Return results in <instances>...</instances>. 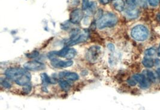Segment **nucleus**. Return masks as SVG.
I'll return each instance as SVG.
<instances>
[{
	"label": "nucleus",
	"instance_id": "f257e3e1",
	"mask_svg": "<svg viewBox=\"0 0 160 110\" xmlns=\"http://www.w3.org/2000/svg\"><path fill=\"white\" fill-rule=\"evenodd\" d=\"M118 22V17L112 13H107L103 16L97 22V26L100 29L105 28H110L115 25Z\"/></svg>",
	"mask_w": 160,
	"mask_h": 110
},
{
	"label": "nucleus",
	"instance_id": "f03ea898",
	"mask_svg": "<svg viewBox=\"0 0 160 110\" xmlns=\"http://www.w3.org/2000/svg\"><path fill=\"white\" fill-rule=\"evenodd\" d=\"M131 35L134 40L139 42H143L148 38L149 31L146 26L139 25L134 27L131 30Z\"/></svg>",
	"mask_w": 160,
	"mask_h": 110
},
{
	"label": "nucleus",
	"instance_id": "7ed1b4c3",
	"mask_svg": "<svg viewBox=\"0 0 160 110\" xmlns=\"http://www.w3.org/2000/svg\"><path fill=\"white\" fill-rule=\"evenodd\" d=\"M27 69H24L20 68H10L7 69L5 72V75L10 80H13L15 81L18 80L19 77L22 76L26 71Z\"/></svg>",
	"mask_w": 160,
	"mask_h": 110
},
{
	"label": "nucleus",
	"instance_id": "20e7f679",
	"mask_svg": "<svg viewBox=\"0 0 160 110\" xmlns=\"http://www.w3.org/2000/svg\"><path fill=\"white\" fill-rule=\"evenodd\" d=\"M101 49L100 47L94 46L90 47L86 55V58L90 62H96L100 56Z\"/></svg>",
	"mask_w": 160,
	"mask_h": 110
},
{
	"label": "nucleus",
	"instance_id": "39448f33",
	"mask_svg": "<svg viewBox=\"0 0 160 110\" xmlns=\"http://www.w3.org/2000/svg\"><path fill=\"white\" fill-rule=\"evenodd\" d=\"M136 81L139 83L140 87L143 89H148L151 86V81L142 74H136L133 76Z\"/></svg>",
	"mask_w": 160,
	"mask_h": 110
},
{
	"label": "nucleus",
	"instance_id": "423d86ee",
	"mask_svg": "<svg viewBox=\"0 0 160 110\" xmlns=\"http://www.w3.org/2000/svg\"><path fill=\"white\" fill-rule=\"evenodd\" d=\"M24 67L30 71H41L46 68L44 64L36 60L28 62L24 65Z\"/></svg>",
	"mask_w": 160,
	"mask_h": 110
},
{
	"label": "nucleus",
	"instance_id": "0eeeda50",
	"mask_svg": "<svg viewBox=\"0 0 160 110\" xmlns=\"http://www.w3.org/2000/svg\"><path fill=\"white\" fill-rule=\"evenodd\" d=\"M51 64L55 68H68L73 65V61L71 60H61L56 58H54L51 60Z\"/></svg>",
	"mask_w": 160,
	"mask_h": 110
},
{
	"label": "nucleus",
	"instance_id": "6e6552de",
	"mask_svg": "<svg viewBox=\"0 0 160 110\" xmlns=\"http://www.w3.org/2000/svg\"><path fill=\"white\" fill-rule=\"evenodd\" d=\"M83 17V13L80 9H76L71 11L70 20L73 24H78Z\"/></svg>",
	"mask_w": 160,
	"mask_h": 110
},
{
	"label": "nucleus",
	"instance_id": "1a4fd4ad",
	"mask_svg": "<svg viewBox=\"0 0 160 110\" xmlns=\"http://www.w3.org/2000/svg\"><path fill=\"white\" fill-rule=\"evenodd\" d=\"M31 78V76L30 73L27 71L22 76L19 77L18 80L15 81V83L18 85L24 86L29 83Z\"/></svg>",
	"mask_w": 160,
	"mask_h": 110
},
{
	"label": "nucleus",
	"instance_id": "9d476101",
	"mask_svg": "<svg viewBox=\"0 0 160 110\" xmlns=\"http://www.w3.org/2000/svg\"><path fill=\"white\" fill-rule=\"evenodd\" d=\"M59 76L60 78H65L66 79L71 81H76L79 78V75L77 73L69 71L61 72L59 74Z\"/></svg>",
	"mask_w": 160,
	"mask_h": 110
},
{
	"label": "nucleus",
	"instance_id": "9b49d317",
	"mask_svg": "<svg viewBox=\"0 0 160 110\" xmlns=\"http://www.w3.org/2000/svg\"><path fill=\"white\" fill-rule=\"evenodd\" d=\"M112 4L113 7L119 12H121L124 10L125 2L124 0H113Z\"/></svg>",
	"mask_w": 160,
	"mask_h": 110
},
{
	"label": "nucleus",
	"instance_id": "f8f14e48",
	"mask_svg": "<svg viewBox=\"0 0 160 110\" xmlns=\"http://www.w3.org/2000/svg\"><path fill=\"white\" fill-rule=\"evenodd\" d=\"M142 64L143 66L146 68H151L154 66L155 62L151 58L145 57L143 58L142 60Z\"/></svg>",
	"mask_w": 160,
	"mask_h": 110
},
{
	"label": "nucleus",
	"instance_id": "ddd939ff",
	"mask_svg": "<svg viewBox=\"0 0 160 110\" xmlns=\"http://www.w3.org/2000/svg\"><path fill=\"white\" fill-rule=\"evenodd\" d=\"M128 16L130 18H136L139 16V11L134 8H130L126 11Z\"/></svg>",
	"mask_w": 160,
	"mask_h": 110
},
{
	"label": "nucleus",
	"instance_id": "4468645a",
	"mask_svg": "<svg viewBox=\"0 0 160 110\" xmlns=\"http://www.w3.org/2000/svg\"><path fill=\"white\" fill-rule=\"evenodd\" d=\"M59 85L60 87L64 91H69L71 87V85L70 83L64 80H60L59 81Z\"/></svg>",
	"mask_w": 160,
	"mask_h": 110
},
{
	"label": "nucleus",
	"instance_id": "2eb2a0df",
	"mask_svg": "<svg viewBox=\"0 0 160 110\" xmlns=\"http://www.w3.org/2000/svg\"><path fill=\"white\" fill-rule=\"evenodd\" d=\"M144 76L147 77V78L152 82V83H155L156 81V77L155 76L154 73L150 71V70H146L144 71Z\"/></svg>",
	"mask_w": 160,
	"mask_h": 110
},
{
	"label": "nucleus",
	"instance_id": "dca6fc26",
	"mask_svg": "<svg viewBox=\"0 0 160 110\" xmlns=\"http://www.w3.org/2000/svg\"><path fill=\"white\" fill-rule=\"evenodd\" d=\"M76 51L74 49H69V51H67V53L65 57V59L68 60H71L74 58L75 57V56L76 55Z\"/></svg>",
	"mask_w": 160,
	"mask_h": 110
},
{
	"label": "nucleus",
	"instance_id": "f3484780",
	"mask_svg": "<svg viewBox=\"0 0 160 110\" xmlns=\"http://www.w3.org/2000/svg\"><path fill=\"white\" fill-rule=\"evenodd\" d=\"M41 78L44 85H49L51 83V80L46 73H43L41 75Z\"/></svg>",
	"mask_w": 160,
	"mask_h": 110
},
{
	"label": "nucleus",
	"instance_id": "a211bd4d",
	"mask_svg": "<svg viewBox=\"0 0 160 110\" xmlns=\"http://www.w3.org/2000/svg\"><path fill=\"white\" fill-rule=\"evenodd\" d=\"M155 53H156V49L153 47H151V48L147 49L144 52L145 55L148 57L153 56L155 55Z\"/></svg>",
	"mask_w": 160,
	"mask_h": 110
},
{
	"label": "nucleus",
	"instance_id": "6ab92c4d",
	"mask_svg": "<svg viewBox=\"0 0 160 110\" xmlns=\"http://www.w3.org/2000/svg\"><path fill=\"white\" fill-rule=\"evenodd\" d=\"M0 83H1V86H2L3 87L6 88V89H10V88L11 87V85L9 83L7 80H5V79L1 78Z\"/></svg>",
	"mask_w": 160,
	"mask_h": 110
},
{
	"label": "nucleus",
	"instance_id": "aec40b11",
	"mask_svg": "<svg viewBox=\"0 0 160 110\" xmlns=\"http://www.w3.org/2000/svg\"><path fill=\"white\" fill-rule=\"evenodd\" d=\"M31 90H32V86H31L30 83H28L27 85L24 86L23 91H24V93H26V94H29V93H30Z\"/></svg>",
	"mask_w": 160,
	"mask_h": 110
},
{
	"label": "nucleus",
	"instance_id": "412c9836",
	"mask_svg": "<svg viewBox=\"0 0 160 110\" xmlns=\"http://www.w3.org/2000/svg\"><path fill=\"white\" fill-rule=\"evenodd\" d=\"M148 2L152 7H157L160 4V0H148Z\"/></svg>",
	"mask_w": 160,
	"mask_h": 110
},
{
	"label": "nucleus",
	"instance_id": "4be33fe9",
	"mask_svg": "<svg viewBox=\"0 0 160 110\" xmlns=\"http://www.w3.org/2000/svg\"><path fill=\"white\" fill-rule=\"evenodd\" d=\"M127 83L130 86H136V85H137V82L136 81V80L132 77L131 78H128L127 80Z\"/></svg>",
	"mask_w": 160,
	"mask_h": 110
},
{
	"label": "nucleus",
	"instance_id": "5701e85b",
	"mask_svg": "<svg viewBox=\"0 0 160 110\" xmlns=\"http://www.w3.org/2000/svg\"><path fill=\"white\" fill-rule=\"evenodd\" d=\"M39 55V52L37 51H33L31 52V53L27 55V56L29 58H36L37 56H38Z\"/></svg>",
	"mask_w": 160,
	"mask_h": 110
},
{
	"label": "nucleus",
	"instance_id": "b1692460",
	"mask_svg": "<svg viewBox=\"0 0 160 110\" xmlns=\"http://www.w3.org/2000/svg\"><path fill=\"white\" fill-rule=\"evenodd\" d=\"M88 0H82V9L83 10H87L89 7Z\"/></svg>",
	"mask_w": 160,
	"mask_h": 110
},
{
	"label": "nucleus",
	"instance_id": "393cba45",
	"mask_svg": "<svg viewBox=\"0 0 160 110\" xmlns=\"http://www.w3.org/2000/svg\"><path fill=\"white\" fill-rule=\"evenodd\" d=\"M95 16L98 19V20H100L101 17H103V10L101 9L98 10L96 13Z\"/></svg>",
	"mask_w": 160,
	"mask_h": 110
},
{
	"label": "nucleus",
	"instance_id": "a878e982",
	"mask_svg": "<svg viewBox=\"0 0 160 110\" xmlns=\"http://www.w3.org/2000/svg\"><path fill=\"white\" fill-rule=\"evenodd\" d=\"M107 47H108V48H109V49L110 51H113L115 50V46L112 44H109Z\"/></svg>",
	"mask_w": 160,
	"mask_h": 110
},
{
	"label": "nucleus",
	"instance_id": "bb28decb",
	"mask_svg": "<svg viewBox=\"0 0 160 110\" xmlns=\"http://www.w3.org/2000/svg\"><path fill=\"white\" fill-rule=\"evenodd\" d=\"M111 0H100V2L103 4H107L110 2Z\"/></svg>",
	"mask_w": 160,
	"mask_h": 110
},
{
	"label": "nucleus",
	"instance_id": "cd10ccee",
	"mask_svg": "<svg viewBox=\"0 0 160 110\" xmlns=\"http://www.w3.org/2000/svg\"><path fill=\"white\" fill-rule=\"evenodd\" d=\"M157 74L158 76L159 77V79L160 80V68H158V69L157 70Z\"/></svg>",
	"mask_w": 160,
	"mask_h": 110
},
{
	"label": "nucleus",
	"instance_id": "c85d7f7f",
	"mask_svg": "<svg viewBox=\"0 0 160 110\" xmlns=\"http://www.w3.org/2000/svg\"><path fill=\"white\" fill-rule=\"evenodd\" d=\"M160 64V60L159 59H156L155 60V64H156L157 65Z\"/></svg>",
	"mask_w": 160,
	"mask_h": 110
},
{
	"label": "nucleus",
	"instance_id": "c756f323",
	"mask_svg": "<svg viewBox=\"0 0 160 110\" xmlns=\"http://www.w3.org/2000/svg\"><path fill=\"white\" fill-rule=\"evenodd\" d=\"M157 18L158 20L160 22V14H158V15L157 16Z\"/></svg>",
	"mask_w": 160,
	"mask_h": 110
},
{
	"label": "nucleus",
	"instance_id": "7c9ffc66",
	"mask_svg": "<svg viewBox=\"0 0 160 110\" xmlns=\"http://www.w3.org/2000/svg\"><path fill=\"white\" fill-rule=\"evenodd\" d=\"M158 55L160 56V46H159V48H158Z\"/></svg>",
	"mask_w": 160,
	"mask_h": 110
},
{
	"label": "nucleus",
	"instance_id": "2f4dec72",
	"mask_svg": "<svg viewBox=\"0 0 160 110\" xmlns=\"http://www.w3.org/2000/svg\"><path fill=\"white\" fill-rule=\"evenodd\" d=\"M133 4H135L136 2V0H130Z\"/></svg>",
	"mask_w": 160,
	"mask_h": 110
}]
</instances>
